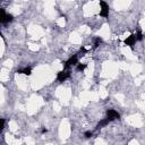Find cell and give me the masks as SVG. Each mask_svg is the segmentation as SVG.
I'll return each instance as SVG.
<instances>
[{
    "label": "cell",
    "instance_id": "7a4b0ae2",
    "mask_svg": "<svg viewBox=\"0 0 145 145\" xmlns=\"http://www.w3.org/2000/svg\"><path fill=\"white\" fill-rule=\"evenodd\" d=\"M77 63H78V53H75V54H72L68 60H66V61L63 62V70L68 69V68L71 67V66H76Z\"/></svg>",
    "mask_w": 145,
    "mask_h": 145
},
{
    "label": "cell",
    "instance_id": "8992f818",
    "mask_svg": "<svg viewBox=\"0 0 145 145\" xmlns=\"http://www.w3.org/2000/svg\"><path fill=\"white\" fill-rule=\"evenodd\" d=\"M123 43L129 46L131 50H134V46H135V43H136V36L135 34H130L129 36H127V39L123 40Z\"/></svg>",
    "mask_w": 145,
    "mask_h": 145
},
{
    "label": "cell",
    "instance_id": "9c48e42d",
    "mask_svg": "<svg viewBox=\"0 0 145 145\" xmlns=\"http://www.w3.org/2000/svg\"><path fill=\"white\" fill-rule=\"evenodd\" d=\"M86 67H87V63H77V65H76V70L83 72V71L86 69Z\"/></svg>",
    "mask_w": 145,
    "mask_h": 145
},
{
    "label": "cell",
    "instance_id": "52a82bcc",
    "mask_svg": "<svg viewBox=\"0 0 145 145\" xmlns=\"http://www.w3.org/2000/svg\"><path fill=\"white\" fill-rule=\"evenodd\" d=\"M16 72H17V74H23V75H27V76H29V75L32 74V68H31V67L19 68V69H17Z\"/></svg>",
    "mask_w": 145,
    "mask_h": 145
},
{
    "label": "cell",
    "instance_id": "5bb4252c",
    "mask_svg": "<svg viewBox=\"0 0 145 145\" xmlns=\"http://www.w3.org/2000/svg\"><path fill=\"white\" fill-rule=\"evenodd\" d=\"M46 133H48V129H46L45 127H42V128H41V134L43 135V134H46Z\"/></svg>",
    "mask_w": 145,
    "mask_h": 145
},
{
    "label": "cell",
    "instance_id": "7c38bea8",
    "mask_svg": "<svg viewBox=\"0 0 145 145\" xmlns=\"http://www.w3.org/2000/svg\"><path fill=\"white\" fill-rule=\"evenodd\" d=\"M5 119L3 118H0V133L3 130V128H5Z\"/></svg>",
    "mask_w": 145,
    "mask_h": 145
},
{
    "label": "cell",
    "instance_id": "4fadbf2b",
    "mask_svg": "<svg viewBox=\"0 0 145 145\" xmlns=\"http://www.w3.org/2000/svg\"><path fill=\"white\" fill-rule=\"evenodd\" d=\"M84 136H85L86 138H91V137L93 136V133H92V131H85V133H84Z\"/></svg>",
    "mask_w": 145,
    "mask_h": 145
},
{
    "label": "cell",
    "instance_id": "30bf717a",
    "mask_svg": "<svg viewBox=\"0 0 145 145\" xmlns=\"http://www.w3.org/2000/svg\"><path fill=\"white\" fill-rule=\"evenodd\" d=\"M102 43V39H100V37H96L95 39V41H94V44H93V49L95 50L96 48H99V45Z\"/></svg>",
    "mask_w": 145,
    "mask_h": 145
},
{
    "label": "cell",
    "instance_id": "9a60e30c",
    "mask_svg": "<svg viewBox=\"0 0 145 145\" xmlns=\"http://www.w3.org/2000/svg\"><path fill=\"white\" fill-rule=\"evenodd\" d=\"M0 35H1V33H0Z\"/></svg>",
    "mask_w": 145,
    "mask_h": 145
},
{
    "label": "cell",
    "instance_id": "3957f363",
    "mask_svg": "<svg viewBox=\"0 0 145 145\" xmlns=\"http://www.w3.org/2000/svg\"><path fill=\"white\" fill-rule=\"evenodd\" d=\"M109 5L105 2V1H103V0H101L100 1V16L101 17H103V18H108L109 17Z\"/></svg>",
    "mask_w": 145,
    "mask_h": 145
},
{
    "label": "cell",
    "instance_id": "8fae6325",
    "mask_svg": "<svg viewBox=\"0 0 145 145\" xmlns=\"http://www.w3.org/2000/svg\"><path fill=\"white\" fill-rule=\"evenodd\" d=\"M135 36H136V41H142V40H143V32L139 29V31L135 34Z\"/></svg>",
    "mask_w": 145,
    "mask_h": 145
},
{
    "label": "cell",
    "instance_id": "5b68a950",
    "mask_svg": "<svg viewBox=\"0 0 145 145\" xmlns=\"http://www.w3.org/2000/svg\"><path fill=\"white\" fill-rule=\"evenodd\" d=\"M106 119L109 121H113V120H117V119H120V113L113 109H109L106 111Z\"/></svg>",
    "mask_w": 145,
    "mask_h": 145
},
{
    "label": "cell",
    "instance_id": "ba28073f",
    "mask_svg": "<svg viewBox=\"0 0 145 145\" xmlns=\"http://www.w3.org/2000/svg\"><path fill=\"white\" fill-rule=\"evenodd\" d=\"M109 122H110V121H109L106 118H105V119H102V120H100V121L97 122V125H96V127H95V128H96V129H100V128H102V127L106 126Z\"/></svg>",
    "mask_w": 145,
    "mask_h": 145
},
{
    "label": "cell",
    "instance_id": "277c9868",
    "mask_svg": "<svg viewBox=\"0 0 145 145\" xmlns=\"http://www.w3.org/2000/svg\"><path fill=\"white\" fill-rule=\"evenodd\" d=\"M70 75H71L70 70H61V71H58V74H57V80L59 83H63V82H66L70 77Z\"/></svg>",
    "mask_w": 145,
    "mask_h": 145
},
{
    "label": "cell",
    "instance_id": "6da1fadb",
    "mask_svg": "<svg viewBox=\"0 0 145 145\" xmlns=\"http://www.w3.org/2000/svg\"><path fill=\"white\" fill-rule=\"evenodd\" d=\"M12 19H14V16L11 14H8L5 8H0V23L7 24L12 22Z\"/></svg>",
    "mask_w": 145,
    "mask_h": 145
}]
</instances>
